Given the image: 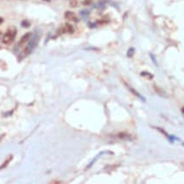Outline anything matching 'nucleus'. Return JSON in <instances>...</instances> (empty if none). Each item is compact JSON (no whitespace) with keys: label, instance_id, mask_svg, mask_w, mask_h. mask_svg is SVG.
<instances>
[{"label":"nucleus","instance_id":"1","mask_svg":"<svg viewBox=\"0 0 184 184\" xmlns=\"http://www.w3.org/2000/svg\"><path fill=\"white\" fill-rule=\"evenodd\" d=\"M16 35H17V30H16L15 28H10L7 31V32L3 36L2 42L4 44H10L16 37Z\"/></svg>","mask_w":184,"mask_h":184},{"label":"nucleus","instance_id":"2","mask_svg":"<svg viewBox=\"0 0 184 184\" xmlns=\"http://www.w3.org/2000/svg\"><path fill=\"white\" fill-rule=\"evenodd\" d=\"M36 42H37V40H36V39H33L32 41H31V42H29L28 46L25 48V50H23V52L24 56H26L28 54H31V51L33 50V49H34L35 47V45H36Z\"/></svg>","mask_w":184,"mask_h":184},{"label":"nucleus","instance_id":"3","mask_svg":"<svg viewBox=\"0 0 184 184\" xmlns=\"http://www.w3.org/2000/svg\"><path fill=\"white\" fill-rule=\"evenodd\" d=\"M31 33H26L25 35H23V36L20 39L19 42H18V46L19 47H23L26 43H27L30 40H31Z\"/></svg>","mask_w":184,"mask_h":184},{"label":"nucleus","instance_id":"4","mask_svg":"<svg viewBox=\"0 0 184 184\" xmlns=\"http://www.w3.org/2000/svg\"><path fill=\"white\" fill-rule=\"evenodd\" d=\"M64 17H65L66 19L71 21V22H78L79 21L78 17L72 12H66Z\"/></svg>","mask_w":184,"mask_h":184},{"label":"nucleus","instance_id":"5","mask_svg":"<svg viewBox=\"0 0 184 184\" xmlns=\"http://www.w3.org/2000/svg\"><path fill=\"white\" fill-rule=\"evenodd\" d=\"M61 31H62L63 33H73V31H74V29H73V27L71 24L66 23L65 25H64V27H62Z\"/></svg>","mask_w":184,"mask_h":184},{"label":"nucleus","instance_id":"6","mask_svg":"<svg viewBox=\"0 0 184 184\" xmlns=\"http://www.w3.org/2000/svg\"><path fill=\"white\" fill-rule=\"evenodd\" d=\"M12 158H13V156H12V155H11V156H9V157H8L7 159H6V160H5V161L3 163V164L0 166V170H1V169H4V168L6 167V166H7V165L9 164L10 163H11V161L12 160Z\"/></svg>","mask_w":184,"mask_h":184},{"label":"nucleus","instance_id":"7","mask_svg":"<svg viewBox=\"0 0 184 184\" xmlns=\"http://www.w3.org/2000/svg\"><path fill=\"white\" fill-rule=\"evenodd\" d=\"M4 134H1V135H0V142L2 141V139L4 138Z\"/></svg>","mask_w":184,"mask_h":184},{"label":"nucleus","instance_id":"8","mask_svg":"<svg viewBox=\"0 0 184 184\" xmlns=\"http://www.w3.org/2000/svg\"><path fill=\"white\" fill-rule=\"evenodd\" d=\"M3 23V18L2 17H0V24Z\"/></svg>","mask_w":184,"mask_h":184}]
</instances>
